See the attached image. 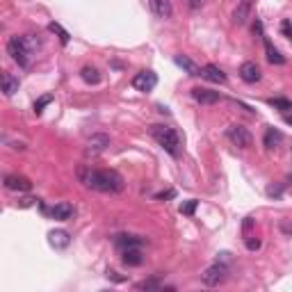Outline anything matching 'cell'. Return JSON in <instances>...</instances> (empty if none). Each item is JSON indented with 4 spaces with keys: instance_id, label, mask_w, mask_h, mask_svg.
Returning a JSON list of instances; mask_svg holds the SVG:
<instances>
[{
    "instance_id": "cell-13",
    "label": "cell",
    "mask_w": 292,
    "mask_h": 292,
    "mask_svg": "<svg viewBox=\"0 0 292 292\" xmlns=\"http://www.w3.org/2000/svg\"><path fill=\"white\" fill-rule=\"evenodd\" d=\"M50 217L57 219V222H66V219L73 217V205L68 201H59V203H55L50 208Z\"/></svg>"
},
{
    "instance_id": "cell-33",
    "label": "cell",
    "mask_w": 292,
    "mask_h": 292,
    "mask_svg": "<svg viewBox=\"0 0 292 292\" xmlns=\"http://www.w3.org/2000/svg\"><path fill=\"white\" fill-rule=\"evenodd\" d=\"M281 30H283V32H285V34H287V36H290V39H292V25H290V21H283Z\"/></svg>"
},
{
    "instance_id": "cell-7",
    "label": "cell",
    "mask_w": 292,
    "mask_h": 292,
    "mask_svg": "<svg viewBox=\"0 0 292 292\" xmlns=\"http://www.w3.org/2000/svg\"><path fill=\"white\" fill-rule=\"evenodd\" d=\"M155 85H158V76H155L153 71H139L132 78V87H135L137 91H151V89H155Z\"/></svg>"
},
{
    "instance_id": "cell-3",
    "label": "cell",
    "mask_w": 292,
    "mask_h": 292,
    "mask_svg": "<svg viewBox=\"0 0 292 292\" xmlns=\"http://www.w3.org/2000/svg\"><path fill=\"white\" fill-rule=\"evenodd\" d=\"M7 53H9V57L18 64V66H23V68L30 66L32 50L27 48V44H25V39H23V36H12V39L7 41Z\"/></svg>"
},
{
    "instance_id": "cell-24",
    "label": "cell",
    "mask_w": 292,
    "mask_h": 292,
    "mask_svg": "<svg viewBox=\"0 0 292 292\" xmlns=\"http://www.w3.org/2000/svg\"><path fill=\"white\" fill-rule=\"evenodd\" d=\"M135 287H137V290H162V285H160L155 278H149V281H139Z\"/></svg>"
},
{
    "instance_id": "cell-12",
    "label": "cell",
    "mask_w": 292,
    "mask_h": 292,
    "mask_svg": "<svg viewBox=\"0 0 292 292\" xmlns=\"http://www.w3.org/2000/svg\"><path fill=\"white\" fill-rule=\"evenodd\" d=\"M121 263L126 267H139L144 263V256H141L139 246H132V249H123L121 251Z\"/></svg>"
},
{
    "instance_id": "cell-4",
    "label": "cell",
    "mask_w": 292,
    "mask_h": 292,
    "mask_svg": "<svg viewBox=\"0 0 292 292\" xmlns=\"http://www.w3.org/2000/svg\"><path fill=\"white\" fill-rule=\"evenodd\" d=\"M226 137L231 139L233 146H237V149H249V146L253 144V137H251V132L246 130L244 126H240V123H233V126H228Z\"/></svg>"
},
{
    "instance_id": "cell-28",
    "label": "cell",
    "mask_w": 292,
    "mask_h": 292,
    "mask_svg": "<svg viewBox=\"0 0 292 292\" xmlns=\"http://www.w3.org/2000/svg\"><path fill=\"white\" fill-rule=\"evenodd\" d=\"M50 100H53V96H41V98H39V100H36V103H34V112H36V114H39V112H41V110H44V107H46V105H48V103H50Z\"/></svg>"
},
{
    "instance_id": "cell-11",
    "label": "cell",
    "mask_w": 292,
    "mask_h": 292,
    "mask_svg": "<svg viewBox=\"0 0 292 292\" xmlns=\"http://www.w3.org/2000/svg\"><path fill=\"white\" fill-rule=\"evenodd\" d=\"M192 96H194V100H199V103H203V105H212V103H219V100H222V94H219V91L203 89V87L192 89Z\"/></svg>"
},
{
    "instance_id": "cell-14",
    "label": "cell",
    "mask_w": 292,
    "mask_h": 292,
    "mask_svg": "<svg viewBox=\"0 0 292 292\" xmlns=\"http://www.w3.org/2000/svg\"><path fill=\"white\" fill-rule=\"evenodd\" d=\"M251 5H253V0H240L235 7V12H233V21H235V25H244L246 18H249L251 14Z\"/></svg>"
},
{
    "instance_id": "cell-34",
    "label": "cell",
    "mask_w": 292,
    "mask_h": 292,
    "mask_svg": "<svg viewBox=\"0 0 292 292\" xmlns=\"http://www.w3.org/2000/svg\"><path fill=\"white\" fill-rule=\"evenodd\" d=\"M283 121H285L287 126H292V114H290V112H285V114H283Z\"/></svg>"
},
{
    "instance_id": "cell-1",
    "label": "cell",
    "mask_w": 292,
    "mask_h": 292,
    "mask_svg": "<svg viewBox=\"0 0 292 292\" xmlns=\"http://www.w3.org/2000/svg\"><path fill=\"white\" fill-rule=\"evenodd\" d=\"M78 178L85 187L96 192H110V194H119L126 187V180L119 171L114 169H91V167H78Z\"/></svg>"
},
{
    "instance_id": "cell-16",
    "label": "cell",
    "mask_w": 292,
    "mask_h": 292,
    "mask_svg": "<svg viewBox=\"0 0 292 292\" xmlns=\"http://www.w3.org/2000/svg\"><path fill=\"white\" fill-rule=\"evenodd\" d=\"M48 242H50V246H55V249H66V246L71 244V237H68L66 231H50Z\"/></svg>"
},
{
    "instance_id": "cell-21",
    "label": "cell",
    "mask_w": 292,
    "mask_h": 292,
    "mask_svg": "<svg viewBox=\"0 0 292 292\" xmlns=\"http://www.w3.org/2000/svg\"><path fill=\"white\" fill-rule=\"evenodd\" d=\"M265 50H267V59H269V64H283V62H285V57H283V55L278 53L276 48H274L272 41H269V39H265Z\"/></svg>"
},
{
    "instance_id": "cell-29",
    "label": "cell",
    "mask_w": 292,
    "mask_h": 292,
    "mask_svg": "<svg viewBox=\"0 0 292 292\" xmlns=\"http://www.w3.org/2000/svg\"><path fill=\"white\" fill-rule=\"evenodd\" d=\"M244 240H246V249H249V251H256V249H258V246H260V240H253V237H244Z\"/></svg>"
},
{
    "instance_id": "cell-20",
    "label": "cell",
    "mask_w": 292,
    "mask_h": 292,
    "mask_svg": "<svg viewBox=\"0 0 292 292\" xmlns=\"http://www.w3.org/2000/svg\"><path fill=\"white\" fill-rule=\"evenodd\" d=\"M281 141H283L281 132L274 130V128H267V132H265V146H267V149H276Z\"/></svg>"
},
{
    "instance_id": "cell-23",
    "label": "cell",
    "mask_w": 292,
    "mask_h": 292,
    "mask_svg": "<svg viewBox=\"0 0 292 292\" xmlns=\"http://www.w3.org/2000/svg\"><path fill=\"white\" fill-rule=\"evenodd\" d=\"M269 105L276 110H281V112H290L292 110V103L287 98H269Z\"/></svg>"
},
{
    "instance_id": "cell-5",
    "label": "cell",
    "mask_w": 292,
    "mask_h": 292,
    "mask_svg": "<svg viewBox=\"0 0 292 292\" xmlns=\"http://www.w3.org/2000/svg\"><path fill=\"white\" fill-rule=\"evenodd\" d=\"M226 274H228L226 265L214 263L201 274V281H203V285H208V287H217V285H222V283L226 281Z\"/></svg>"
},
{
    "instance_id": "cell-31",
    "label": "cell",
    "mask_w": 292,
    "mask_h": 292,
    "mask_svg": "<svg viewBox=\"0 0 292 292\" xmlns=\"http://www.w3.org/2000/svg\"><path fill=\"white\" fill-rule=\"evenodd\" d=\"M176 196V192L173 190H167V192H160V194H155V199L158 201H164V199H173Z\"/></svg>"
},
{
    "instance_id": "cell-32",
    "label": "cell",
    "mask_w": 292,
    "mask_h": 292,
    "mask_svg": "<svg viewBox=\"0 0 292 292\" xmlns=\"http://www.w3.org/2000/svg\"><path fill=\"white\" fill-rule=\"evenodd\" d=\"M281 192H283L281 185H269V187H267V194H269V196H281Z\"/></svg>"
},
{
    "instance_id": "cell-30",
    "label": "cell",
    "mask_w": 292,
    "mask_h": 292,
    "mask_svg": "<svg viewBox=\"0 0 292 292\" xmlns=\"http://www.w3.org/2000/svg\"><path fill=\"white\" fill-rule=\"evenodd\" d=\"M34 196H25V199L18 201V208H30V205H34Z\"/></svg>"
},
{
    "instance_id": "cell-9",
    "label": "cell",
    "mask_w": 292,
    "mask_h": 292,
    "mask_svg": "<svg viewBox=\"0 0 292 292\" xmlns=\"http://www.w3.org/2000/svg\"><path fill=\"white\" fill-rule=\"evenodd\" d=\"M240 78L244 82H249V85H253V82H258L263 78V71H260V66L256 62H244L240 66Z\"/></svg>"
},
{
    "instance_id": "cell-10",
    "label": "cell",
    "mask_w": 292,
    "mask_h": 292,
    "mask_svg": "<svg viewBox=\"0 0 292 292\" xmlns=\"http://www.w3.org/2000/svg\"><path fill=\"white\" fill-rule=\"evenodd\" d=\"M201 78L208 82H214V85H224V82H226V73L219 66H214V64H205V66L201 68Z\"/></svg>"
},
{
    "instance_id": "cell-17",
    "label": "cell",
    "mask_w": 292,
    "mask_h": 292,
    "mask_svg": "<svg viewBox=\"0 0 292 292\" xmlns=\"http://www.w3.org/2000/svg\"><path fill=\"white\" fill-rule=\"evenodd\" d=\"M114 244L119 249H132V246H141L144 244V237H137V235H117L114 237Z\"/></svg>"
},
{
    "instance_id": "cell-35",
    "label": "cell",
    "mask_w": 292,
    "mask_h": 292,
    "mask_svg": "<svg viewBox=\"0 0 292 292\" xmlns=\"http://www.w3.org/2000/svg\"><path fill=\"white\" fill-rule=\"evenodd\" d=\"M190 5H192V7H201V5H203V0H190Z\"/></svg>"
},
{
    "instance_id": "cell-8",
    "label": "cell",
    "mask_w": 292,
    "mask_h": 292,
    "mask_svg": "<svg viewBox=\"0 0 292 292\" xmlns=\"http://www.w3.org/2000/svg\"><path fill=\"white\" fill-rule=\"evenodd\" d=\"M5 187L12 192H30L32 182H30V178H25V176L9 173V176H5Z\"/></svg>"
},
{
    "instance_id": "cell-19",
    "label": "cell",
    "mask_w": 292,
    "mask_h": 292,
    "mask_svg": "<svg viewBox=\"0 0 292 292\" xmlns=\"http://www.w3.org/2000/svg\"><path fill=\"white\" fill-rule=\"evenodd\" d=\"M176 64H178L180 68H185L190 76H201V68L196 66V64L192 62L190 57H185V55H176Z\"/></svg>"
},
{
    "instance_id": "cell-22",
    "label": "cell",
    "mask_w": 292,
    "mask_h": 292,
    "mask_svg": "<svg viewBox=\"0 0 292 292\" xmlns=\"http://www.w3.org/2000/svg\"><path fill=\"white\" fill-rule=\"evenodd\" d=\"M80 76H82V80L89 82V85H98L100 82V73H98V68H94V66H85Z\"/></svg>"
},
{
    "instance_id": "cell-6",
    "label": "cell",
    "mask_w": 292,
    "mask_h": 292,
    "mask_svg": "<svg viewBox=\"0 0 292 292\" xmlns=\"http://www.w3.org/2000/svg\"><path fill=\"white\" fill-rule=\"evenodd\" d=\"M107 146H110V137L105 135V132H96V135H91L89 139L85 141V153L94 158V155L105 153V151H107Z\"/></svg>"
},
{
    "instance_id": "cell-15",
    "label": "cell",
    "mask_w": 292,
    "mask_h": 292,
    "mask_svg": "<svg viewBox=\"0 0 292 292\" xmlns=\"http://www.w3.org/2000/svg\"><path fill=\"white\" fill-rule=\"evenodd\" d=\"M149 5L158 18H171V0H149Z\"/></svg>"
},
{
    "instance_id": "cell-26",
    "label": "cell",
    "mask_w": 292,
    "mask_h": 292,
    "mask_svg": "<svg viewBox=\"0 0 292 292\" xmlns=\"http://www.w3.org/2000/svg\"><path fill=\"white\" fill-rule=\"evenodd\" d=\"M196 205H199V201H196V199H190V201H185V203L180 205V214H194Z\"/></svg>"
},
{
    "instance_id": "cell-27",
    "label": "cell",
    "mask_w": 292,
    "mask_h": 292,
    "mask_svg": "<svg viewBox=\"0 0 292 292\" xmlns=\"http://www.w3.org/2000/svg\"><path fill=\"white\" fill-rule=\"evenodd\" d=\"M23 39H25V44H27V48H30L32 50V53H34V50L36 48H39V39H36V36L34 34H23Z\"/></svg>"
},
{
    "instance_id": "cell-25",
    "label": "cell",
    "mask_w": 292,
    "mask_h": 292,
    "mask_svg": "<svg viewBox=\"0 0 292 292\" xmlns=\"http://www.w3.org/2000/svg\"><path fill=\"white\" fill-rule=\"evenodd\" d=\"M48 30H50V32H55V34H59V39H62V44H64V46L68 44V32L64 30L62 25H57V23H50Z\"/></svg>"
},
{
    "instance_id": "cell-18",
    "label": "cell",
    "mask_w": 292,
    "mask_h": 292,
    "mask_svg": "<svg viewBox=\"0 0 292 292\" xmlns=\"http://www.w3.org/2000/svg\"><path fill=\"white\" fill-rule=\"evenodd\" d=\"M0 80H3V91H5V96H14V94L18 91V78L12 76L9 71H5Z\"/></svg>"
},
{
    "instance_id": "cell-2",
    "label": "cell",
    "mask_w": 292,
    "mask_h": 292,
    "mask_svg": "<svg viewBox=\"0 0 292 292\" xmlns=\"http://www.w3.org/2000/svg\"><path fill=\"white\" fill-rule=\"evenodd\" d=\"M151 137L167 151L169 155L178 158L180 155V137L171 126H151Z\"/></svg>"
}]
</instances>
